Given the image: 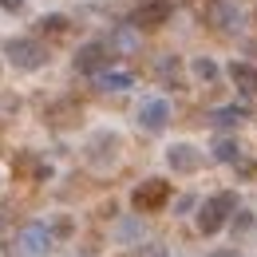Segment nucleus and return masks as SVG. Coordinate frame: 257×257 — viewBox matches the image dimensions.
I'll use <instances>...</instances> for the list:
<instances>
[{"label": "nucleus", "instance_id": "1", "mask_svg": "<svg viewBox=\"0 0 257 257\" xmlns=\"http://www.w3.org/2000/svg\"><path fill=\"white\" fill-rule=\"evenodd\" d=\"M229 214H237V194H233V190L210 194L206 202H198V214H194V222H198V233L214 237V233H218V229L229 222Z\"/></svg>", "mask_w": 257, "mask_h": 257}, {"label": "nucleus", "instance_id": "2", "mask_svg": "<svg viewBox=\"0 0 257 257\" xmlns=\"http://www.w3.org/2000/svg\"><path fill=\"white\" fill-rule=\"evenodd\" d=\"M4 56L12 60V67H20V71H40V67L52 60L48 44H44V40H36V36H16V40H4Z\"/></svg>", "mask_w": 257, "mask_h": 257}, {"label": "nucleus", "instance_id": "3", "mask_svg": "<svg viewBox=\"0 0 257 257\" xmlns=\"http://www.w3.org/2000/svg\"><path fill=\"white\" fill-rule=\"evenodd\" d=\"M111 60H115V48H111V40H87V44L75 52L71 67H75L79 75H99L103 67H111Z\"/></svg>", "mask_w": 257, "mask_h": 257}, {"label": "nucleus", "instance_id": "4", "mask_svg": "<svg viewBox=\"0 0 257 257\" xmlns=\"http://www.w3.org/2000/svg\"><path fill=\"white\" fill-rule=\"evenodd\" d=\"M52 245H56V233L48 222H32L16 233V253L20 257H48Z\"/></svg>", "mask_w": 257, "mask_h": 257}, {"label": "nucleus", "instance_id": "5", "mask_svg": "<svg viewBox=\"0 0 257 257\" xmlns=\"http://www.w3.org/2000/svg\"><path fill=\"white\" fill-rule=\"evenodd\" d=\"M170 16H174V0H143V4L131 12V24H135L139 32H155L162 24H170Z\"/></svg>", "mask_w": 257, "mask_h": 257}, {"label": "nucleus", "instance_id": "6", "mask_svg": "<svg viewBox=\"0 0 257 257\" xmlns=\"http://www.w3.org/2000/svg\"><path fill=\"white\" fill-rule=\"evenodd\" d=\"M166 202H170V182L166 178H147L143 186H135V194H131V206L139 214H155Z\"/></svg>", "mask_w": 257, "mask_h": 257}, {"label": "nucleus", "instance_id": "7", "mask_svg": "<svg viewBox=\"0 0 257 257\" xmlns=\"http://www.w3.org/2000/svg\"><path fill=\"white\" fill-rule=\"evenodd\" d=\"M166 123H170V103L162 95H151L139 103V127L151 131V135H159V131H166Z\"/></svg>", "mask_w": 257, "mask_h": 257}, {"label": "nucleus", "instance_id": "8", "mask_svg": "<svg viewBox=\"0 0 257 257\" xmlns=\"http://www.w3.org/2000/svg\"><path fill=\"white\" fill-rule=\"evenodd\" d=\"M202 162H206V155H202L194 143H174V147H166V166H170L174 174H194V170H202Z\"/></svg>", "mask_w": 257, "mask_h": 257}, {"label": "nucleus", "instance_id": "9", "mask_svg": "<svg viewBox=\"0 0 257 257\" xmlns=\"http://www.w3.org/2000/svg\"><path fill=\"white\" fill-rule=\"evenodd\" d=\"M87 162L99 166V170H103V166H115V162H119V139H115L111 131H99L95 139L87 143Z\"/></svg>", "mask_w": 257, "mask_h": 257}, {"label": "nucleus", "instance_id": "10", "mask_svg": "<svg viewBox=\"0 0 257 257\" xmlns=\"http://www.w3.org/2000/svg\"><path fill=\"white\" fill-rule=\"evenodd\" d=\"M206 16H210V24H218L222 32H241V24H245V16H241V8H237L233 0H214V8H210Z\"/></svg>", "mask_w": 257, "mask_h": 257}, {"label": "nucleus", "instance_id": "11", "mask_svg": "<svg viewBox=\"0 0 257 257\" xmlns=\"http://www.w3.org/2000/svg\"><path fill=\"white\" fill-rule=\"evenodd\" d=\"M225 75L233 79V87L241 91V95H257V67L253 64H245V60H233V64L225 67Z\"/></svg>", "mask_w": 257, "mask_h": 257}, {"label": "nucleus", "instance_id": "12", "mask_svg": "<svg viewBox=\"0 0 257 257\" xmlns=\"http://www.w3.org/2000/svg\"><path fill=\"white\" fill-rule=\"evenodd\" d=\"M95 87L99 91H131V87H135V75H131V71H111V67H103L95 75Z\"/></svg>", "mask_w": 257, "mask_h": 257}, {"label": "nucleus", "instance_id": "13", "mask_svg": "<svg viewBox=\"0 0 257 257\" xmlns=\"http://www.w3.org/2000/svg\"><path fill=\"white\" fill-rule=\"evenodd\" d=\"M111 48H115V56H131V52H139V28L135 24H123V28H115L111 32Z\"/></svg>", "mask_w": 257, "mask_h": 257}, {"label": "nucleus", "instance_id": "14", "mask_svg": "<svg viewBox=\"0 0 257 257\" xmlns=\"http://www.w3.org/2000/svg\"><path fill=\"white\" fill-rule=\"evenodd\" d=\"M245 115H249V107H245V103H229V107L210 111V123H214V127H233V123H241Z\"/></svg>", "mask_w": 257, "mask_h": 257}, {"label": "nucleus", "instance_id": "15", "mask_svg": "<svg viewBox=\"0 0 257 257\" xmlns=\"http://www.w3.org/2000/svg\"><path fill=\"white\" fill-rule=\"evenodd\" d=\"M241 155H245V151H241V143H237V139H218V143H214V159L225 162V166H237Z\"/></svg>", "mask_w": 257, "mask_h": 257}, {"label": "nucleus", "instance_id": "16", "mask_svg": "<svg viewBox=\"0 0 257 257\" xmlns=\"http://www.w3.org/2000/svg\"><path fill=\"white\" fill-rule=\"evenodd\" d=\"M155 71H159V79L162 83H182V64L174 60V56H159V64H155Z\"/></svg>", "mask_w": 257, "mask_h": 257}, {"label": "nucleus", "instance_id": "17", "mask_svg": "<svg viewBox=\"0 0 257 257\" xmlns=\"http://www.w3.org/2000/svg\"><path fill=\"white\" fill-rule=\"evenodd\" d=\"M190 71L198 75V79H206V83H214V79L222 75V67L214 64L210 56H194V60H190Z\"/></svg>", "mask_w": 257, "mask_h": 257}, {"label": "nucleus", "instance_id": "18", "mask_svg": "<svg viewBox=\"0 0 257 257\" xmlns=\"http://www.w3.org/2000/svg\"><path fill=\"white\" fill-rule=\"evenodd\" d=\"M40 32H44V36H48V32L64 36L67 32V16H44V20H40Z\"/></svg>", "mask_w": 257, "mask_h": 257}, {"label": "nucleus", "instance_id": "19", "mask_svg": "<svg viewBox=\"0 0 257 257\" xmlns=\"http://www.w3.org/2000/svg\"><path fill=\"white\" fill-rule=\"evenodd\" d=\"M139 257H170V249L162 241H147V245H139Z\"/></svg>", "mask_w": 257, "mask_h": 257}, {"label": "nucleus", "instance_id": "20", "mask_svg": "<svg viewBox=\"0 0 257 257\" xmlns=\"http://www.w3.org/2000/svg\"><path fill=\"white\" fill-rule=\"evenodd\" d=\"M229 225H233V233H249V229H253V214H249V210H241Z\"/></svg>", "mask_w": 257, "mask_h": 257}, {"label": "nucleus", "instance_id": "21", "mask_svg": "<svg viewBox=\"0 0 257 257\" xmlns=\"http://www.w3.org/2000/svg\"><path fill=\"white\" fill-rule=\"evenodd\" d=\"M210 257H237L233 249H218V253H210Z\"/></svg>", "mask_w": 257, "mask_h": 257}]
</instances>
